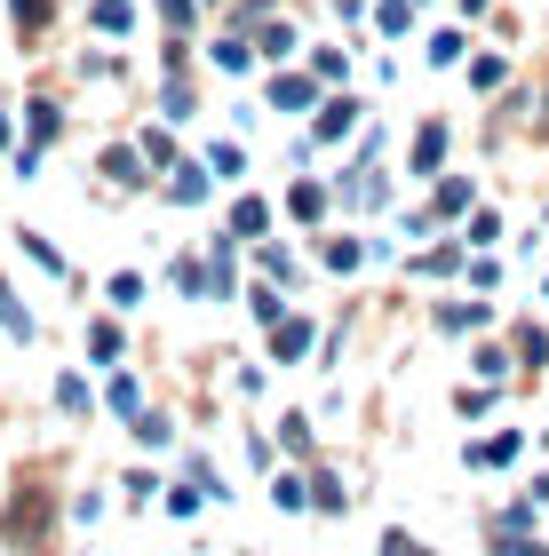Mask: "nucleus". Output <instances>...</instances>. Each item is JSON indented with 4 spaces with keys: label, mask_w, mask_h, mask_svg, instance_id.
Masks as SVG:
<instances>
[]
</instances>
